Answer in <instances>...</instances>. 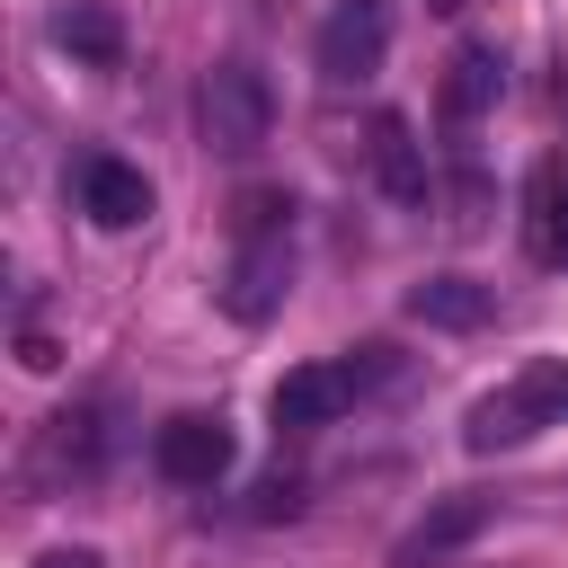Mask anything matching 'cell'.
<instances>
[{
    "mask_svg": "<svg viewBox=\"0 0 568 568\" xmlns=\"http://www.w3.org/2000/svg\"><path fill=\"white\" fill-rule=\"evenodd\" d=\"M408 320H426V328H488L497 320V284H479V275H426V284H408Z\"/></svg>",
    "mask_w": 568,
    "mask_h": 568,
    "instance_id": "cell-12",
    "label": "cell"
},
{
    "mask_svg": "<svg viewBox=\"0 0 568 568\" xmlns=\"http://www.w3.org/2000/svg\"><path fill=\"white\" fill-rule=\"evenodd\" d=\"M497 98H506V53H497L488 36H470V44L444 62V124H479Z\"/></svg>",
    "mask_w": 568,
    "mask_h": 568,
    "instance_id": "cell-10",
    "label": "cell"
},
{
    "mask_svg": "<svg viewBox=\"0 0 568 568\" xmlns=\"http://www.w3.org/2000/svg\"><path fill=\"white\" fill-rule=\"evenodd\" d=\"M488 524V497H444L435 515H417L408 532H399V550H390V568H426V559H444V550H462L470 532Z\"/></svg>",
    "mask_w": 568,
    "mask_h": 568,
    "instance_id": "cell-13",
    "label": "cell"
},
{
    "mask_svg": "<svg viewBox=\"0 0 568 568\" xmlns=\"http://www.w3.org/2000/svg\"><path fill=\"white\" fill-rule=\"evenodd\" d=\"M426 9H444V18H453V9H470V0H426Z\"/></svg>",
    "mask_w": 568,
    "mask_h": 568,
    "instance_id": "cell-19",
    "label": "cell"
},
{
    "mask_svg": "<svg viewBox=\"0 0 568 568\" xmlns=\"http://www.w3.org/2000/svg\"><path fill=\"white\" fill-rule=\"evenodd\" d=\"M53 44L80 53V62H98V71H115V62H124V18H115L106 0H62V9H53Z\"/></svg>",
    "mask_w": 568,
    "mask_h": 568,
    "instance_id": "cell-14",
    "label": "cell"
},
{
    "mask_svg": "<svg viewBox=\"0 0 568 568\" xmlns=\"http://www.w3.org/2000/svg\"><path fill=\"white\" fill-rule=\"evenodd\" d=\"M364 151H373V178H382V195H390V204H426V186H435V178H426V142L408 133V115H390V106H382V115H373V133H364Z\"/></svg>",
    "mask_w": 568,
    "mask_h": 568,
    "instance_id": "cell-11",
    "label": "cell"
},
{
    "mask_svg": "<svg viewBox=\"0 0 568 568\" xmlns=\"http://www.w3.org/2000/svg\"><path fill=\"white\" fill-rule=\"evenodd\" d=\"M195 133H204V151H222V160L266 151V133H275V98H266V80H257L248 62H213L204 89H195Z\"/></svg>",
    "mask_w": 568,
    "mask_h": 568,
    "instance_id": "cell-2",
    "label": "cell"
},
{
    "mask_svg": "<svg viewBox=\"0 0 568 568\" xmlns=\"http://www.w3.org/2000/svg\"><path fill=\"white\" fill-rule=\"evenodd\" d=\"M382 364H390V346H346L337 364H302V373H284L275 382V399H266V417L284 426V435H302V426H328L364 382H382Z\"/></svg>",
    "mask_w": 568,
    "mask_h": 568,
    "instance_id": "cell-3",
    "label": "cell"
},
{
    "mask_svg": "<svg viewBox=\"0 0 568 568\" xmlns=\"http://www.w3.org/2000/svg\"><path fill=\"white\" fill-rule=\"evenodd\" d=\"M541 426H568V355H532V364H515L488 399H470L462 444H470V453H515V444H532Z\"/></svg>",
    "mask_w": 568,
    "mask_h": 568,
    "instance_id": "cell-1",
    "label": "cell"
},
{
    "mask_svg": "<svg viewBox=\"0 0 568 568\" xmlns=\"http://www.w3.org/2000/svg\"><path fill=\"white\" fill-rule=\"evenodd\" d=\"M382 53H390V9H382V0H337V9L320 18L311 62H320V80H328V89L373 80V71H382Z\"/></svg>",
    "mask_w": 568,
    "mask_h": 568,
    "instance_id": "cell-5",
    "label": "cell"
},
{
    "mask_svg": "<svg viewBox=\"0 0 568 568\" xmlns=\"http://www.w3.org/2000/svg\"><path fill=\"white\" fill-rule=\"evenodd\" d=\"M151 462H160V479H178V488H213V479L231 470V426L204 417V408H186V417H169V426L151 435Z\"/></svg>",
    "mask_w": 568,
    "mask_h": 568,
    "instance_id": "cell-7",
    "label": "cell"
},
{
    "mask_svg": "<svg viewBox=\"0 0 568 568\" xmlns=\"http://www.w3.org/2000/svg\"><path fill=\"white\" fill-rule=\"evenodd\" d=\"M524 248L532 266H568V151H550L524 186Z\"/></svg>",
    "mask_w": 568,
    "mask_h": 568,
    "instance_id": "cell-9",
    "label": "cell"
},
{
    "mask_svg": "<svg viewBox=\"0 0 568 568\" xmlns=\"http://www.w3.org/2000/svg\"><path fill=\"white\" fill-rule=\"evenodd\" d=\"M284 293H293V222H284V231H240L231 275H222V311H231L240 328H257V320L284 311Z\"/></svg>",
    "mask_w": 568,
    "mask_h": 568,
    "instance_id": "cell-4",
    "label": "cell"
},
{
    "mask_svg": "<svg viewBox=\"0 0 568 568\" xmlns=\"http://www.w3.org/2000/svg\"><path fill=\"white\" fill-rule=\"evenodd\" d=\"M18 364H27V373H53V337L27 328V337H18Z\"/></svg>",
    "mask_w": 568,
    "mask_h": 568,
    "instance_id": "cell-17",
    "label": "cell"
},
{
    "mask_svg": "<svg viewBox=\"0 0 568 568\" xmlns=\"http://www.w3.org/2000/svg\"><path fill=\"white\" fill-rule=\"evenodd\" d=\"M80 213L98 231H133V222H151V178L133 160H115V151H89L80 160Z\"/></svg>",
    "mask_w": 568,
    "mask_h": 568,
    "instance_id": "cell-8",
    "label": "cell"
},
{
    "mask_svg": "<svg viewBox=\"0 0 568 568\" xmlns=\"http://www.w3.org/2000/svg\"><path fill=\"white\" fill-rule=\"evenodd\" d=\"M488 222V186L479 178H453V231H479Z\"/></svg>",
    "mask_w": 568,
    "mask_h": 568,
    "instance_id": "cell-16",
    "label": "cell"
},
{
    "mask_svg": "<svg viewBox=\"0 0 568 568\" xmlns=\"http://www.w3.org/2000/svg\"><path fill=\"white\" fill-rule=\"evenodd\" d=\"M293 506H302V479H257V497H248L257 524H275V515H293Z\"/></svg>",
    "mask_w": 568,
    "mask_h": 568,
    "instance_id": "cell-15",
    "label": "cell"
},
{
    "mask_svg": "<svg viewBox=\"0 0 568 568\" xmlns=\"http://www.w3.org/2000/svg\"><path fill=\"white\" fill-rule=\"evenodd\" d=\"M36 568H106V559H98V550H89V541H62V550H44V559H36Z\"/></svg>",
    "mask_w": 568,
    "mask_h": 568,
    "instance_id": "cell-18",
    "label": "cell"
},
{
    "mask_svg": "<svg viewBox=\"0 0 568 568\" xmlns=\"http://www.w3.org/2000/svg\"><path fill=\"white\" fill-rule=\"evenodd\" d=\"M98 462H106V426H98V408H53V417L36 426L27 479H36V488H62V479H89Z\"/></svg>",
    "mask_w": 568,
    "mask_h": 568,
    "instance_id": "cell-6",
    "label": "cell"
}]
</instances>
